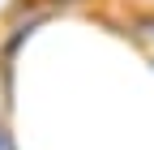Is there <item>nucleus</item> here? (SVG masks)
Masks as SVG:
<instances>
[{"label": "nucleus", "instance_id": "obj_1", "mask_svg": "<svg viewBox=\"0 0 154 150\" xmlns=\"http://www.w3.org/2000/svg\"><path fill=\"white\" fill-rule=\"evenodd\" d=\"M0 150H5V129H0Z\"/></svg>", "mask_w": 154, "mask_h": 150}]
</instances>
